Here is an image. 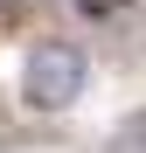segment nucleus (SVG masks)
<instances>
[{"mask_svg":"<svg viewBox=\"0 0 146 153\" xmlns=\"http://www.w3.org/2000/svg\"><path fill=\"white\" fill-rule=\"evenodd\" d=\"M84 91H90V49L70 35H35L28 56H21V111L63 118Z\"/></svg>","mask_w":146,"mask_h":153,"instance_id":"nucleus-1","label":"nucleus"},{"mask_svg":"<svg viewBox=\"0 0 146 153\" xmlns=\"http://www.w3.org/2000/svg\"><path fill=\"white\" fill-rule=\"evenodd\" d=\"M104 153H146V105H139L132 118H118V125H111V139H104Z\"/></svg>","mask_w":146,"mask_h":153,"instance_id":"nucleus-2","label":"nucleus"},{"mask_svg":"<svg viewBox=\"0 0 146 153\" xmlns=\"http://www.w3.org/2000/svg\"><path fill=\"white\" fill-rule=\"evenodd\" d=\"M35 7H42V0H0V21H28Z\"/></svg>","mask_w":146,"mask_h":153,"instance_id":"nucleus-3","label":"nucleus"},{"mask_svg":"<svg viewBox=\"0 0 146 153\" xmlns=\"http://www.w3.org/2000/svg\"><path fill=\"white\" fill-rule=\"evenodd\" d=\"M42 7H77V14H84V7H90V0H42Z\"/></svg>","mask_w":146,"mask_h":153,"instance_id":"nucleus-4","label":"nucleus"}]
</instances>
